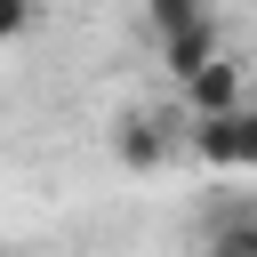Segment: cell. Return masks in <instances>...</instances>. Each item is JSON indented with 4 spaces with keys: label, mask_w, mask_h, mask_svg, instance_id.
I'll return each instance as SVG.
<instances>
[{
    "label": "cell",
    "mask_w": 257,
    "mask_h": 257,
    "mask_svg": "<svg viewBox=\"0 0 257 257\" xmlns=\"http://www.w3.org/2000/svg\"><path fill=\"white\" fill-rule=\"evenodd\" d=\"M177 88H185V120H217V112H241V104H249L241 56H209V64H193Z\"/></svg>",
    "instance_id": "6da1fadb"
},
{
    "label": "cell",
    "mask_w": 257,
    "mask_h": 257,
    "mask_svg": "<svg viewBox=\"0 0 257 257\" xmlns=\"http://www.w3.org/2000/svg\"><path fill=\"white\" fill-rule=\"evenodd\" d=\"M193 153H201L209 169H225V177L257 169V112L241 104V112H217V120H193Z\"/></svg>",
    "instance_id": "7a4b0ae2"
},
{
    "label": "cell",
    "mask_w": 257,
    "mask_h": 257,
    "mask_svg": "<svg viewBox=\"0 0 257 257\" xmlns=\"http://www.w3.org/2000/svg\"><path fill=\"white\" fill-rule=\"evenodd\" d=\"M169 153H177L169 120H153V112H120V120H112V161H120L128 177H153V169H169Z\"/></svg>",
    "instance_id": "3957f363"
},
{
    "label": "cell",
    "mask_w": 257,
    "mask_h": 257,
    "mask_svg": "<svg viewBox=\"0 0 257 257\" xmlns=\"http://www.w3.org/2000/svg\"><path fill=\"white\" fill-rule=\"evenodd\" d=\"M145 24H153V40H185V32L217 24V8L209 0H145Z\"/></svg>",
    "instance_id": "277c9868"
},
{
    "label": "cell",
    "mask_w": 257,
    "mask_h": 257,
    "mask_svg": "<svg viewBox=\"0 0 257 257\" xmlns=\"http://www.w3.org/2000/svg\"><path fill=\"white\" fill-rule=\"evenodd\" d=\"M161 56H169V72L185 80L193 64H209V56H225V32H217V24H201V32H185V40H161Z\"/></svg>",
    "instance_id": "5b68a950"
},
{
    "label": "cell",
    "mask_w": 257,
    "mask_h": 257,
    "mask_svg": "<svg viewBox=\"0 0 257 257\" xmlns=\"http://www.w3.org/2000/svg\"><path fill=\"white\" fill-rule=\"evenodd\" d=\"M209 257H257V217H225L209 233Z\"/></svg>",
    "instance_id": "8992f818"
},
{
    "label": "cell",
    "mask_w": 257,
    "mask_h": 257,
    "mask_svg": "<svg viewBox=\"0 0 257 257\" xmlns=\"http://www.w3.org/2000/svg\"><path fill=\"white\" fill-rule=\"evenodd\" d=\"M32 24H40V0H0V48H8V40H24Z\"/></svg>",
    "instance_id": "52a82bcc"
},
{
    "label": "cell",
    "mask_w": 257,
    "mask_h": 257,
    "mask_svg": "<svg viewBox=\"0 0 257 257\" xmlns=\"http://www.w3.org/2000/svg\"><path fill=\"white\" fill-rule=\"evenodd\" d=\"M0 257H16V249H0Z\"/></svg>",
    "instance_id": "ba28073f"
}]
</instances>
